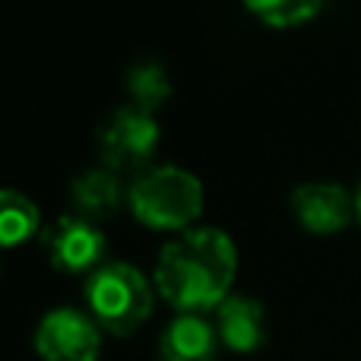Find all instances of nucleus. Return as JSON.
<instances>
[{
  "label": "nucleus",
  "instance_id": "3",
  "mask_svg": "<svg viewBox=\"0 0 361 361\" xmlns=\"http://www.w3.org/2000/svg\"><path fill=\"white\" fill-rule=\"evenodd\" d=\"M152 286L140 267L108 260L86 279V305L92 320L114 336H130L152 314Z\"/></svg>",
  "mask_w": 361,
  "mask_h": 361
},
{
  "label": "nucleus",
  "instance_id": "5",
  "mask_svg": "<svg viewBox=\"0 0 361 361\" xmlns=\"http://www.w3.org/2000/svg\"><path fill=\"white\" fill-rule=\"evenodd\" d=\"M35 352L42 361H99L102 326L80 307H51L35 326Z\"/></svg>",
  "mask_w": 361,
  "mask_h": 361
},
{
  "label": "nucleus",
  "instance_id": "7",
  "mask_svg": "<svg viewBox=\"0 0 361 361\" xmlns=\"http://www.w3.org/2000/svg\"><path fill=\"white\" fill-rule=\"evenodd\" d=\"M292 212L301 228L314 235H336L358 216L355 197L336 180H307L292 190Z\"/></svg>",
  "mask_w": 361,
  "mask_h": 361
},
{
  "label": "nucleus",
  "instance_id": "6",
  "mask_svg": "<svg viewBox=\"0 0 361 361\" xmlns=\"http://www.w3.org/2000/svg\"><path fill=\"white\" fill-rule=\"evenodd\" d=\"M42 247H44V254H48L51 267L61 269V273L92 276L95 269L108 263L105 260V250H108L105 231L95 222H89V219L76 216V212L61 216L51 225H44Z\"/></svg>",
  "mask_w": 361,
  "mask_h": 361
},
{
  "label": "nucleus",
  "instance_id": "11",
  "mask_svg": "<svg viewBox=\"0 0 361 361\" xmlns=\"http://www.w3.org/2000/svg\"><path fill=\"white\" fill-rule=\"evenodd\" d=\"M42 231V212L32 203V197L13 190V187L0 190V238L6 247H16Z\"/></svg>",
  "mask_w": 361,
  "mask_h": 361
},
{
  "label": "nucleus",
  "instance_id": "9",
  "mask_svg": "<svg viewBox=\"0 0 361 361\" xmlns=\"http://www.w3.org/2000/svg\"><path fill=\"white\" fill-rule=\"evenodd\" d=\"M222 339L203 314H178L159 339V361H216Z\"/></svg>",
  "mask_w": 361,
  "mask_h": 361
},
{
  "label": "nucleus",
  "instance_id": "12",
  "mask_svg": "<svg viewBox=\"0 0 361 361\" xmlns=\"http://www.w3.org/2000/svg\"><path fill=\"white\" fill-rule=\"evenodd\" d=\"M124 89H127V95H130V105L156 114L159 108L171 99L169 70H165L159 61H140V63H133V67L127 70Z\"/></svg>",
  "mask_w": 361,
  "mask_h": 361
},
{
  "label": "nucleus",
  "instance_id": "4",
  "mask_svg": "<svg viewBox=\"0 0 361 361\" xmlns=\"http://www.w3.org/2000/svg\"><path fill=\"white\" fill-rule=\"evenodd\" d=\"M159 140H162V127H159L156 114L127 102L99 130L102 165L114 169L118 175L121 171H133V169L146 171L159 149Z\"/></svg>",
  "mask_w": 361,
  "mask_h": 361
},
{
  "label": "nucleus",
  "instance_id": "10",
  "mask_svg": "<svg viewBox=\"0 0 361 361\" xmlns=\"http://www.w3.org/2000/svg\"><path fill=\"white\" fill-rule=\"evenodd\" d=\"M124 197H127L124 180L108 165L86 169L70 180V203H73L76 216L89 219V222L114 216L121 209V203H124Z\"/></svg>",
  "mask_w": 361,
  "mask_h": 361
},
{
  "label": "nucleus",
  "instance_id": "13",
  "mask_svg": "<svg viewBox=\"0 0 361 361\" xmlns=\"http://www.w3.org/2000/svg\"><path fill=\"white\" fill-rule=\"evenodd\" d=\"M320 0H247V13H254L269 29H298L320 16Z\"/></svg>",
  "mask_w": 361,
  "mask_h": 361
},
{
  "label": "nucleus",
  "instance_id": "2",
  "mask_svg": "<svg viewBox=\"0 0 361 361\" xmlns=\"http://www.w3.org/2000/svg\"><path fill=\"white\" fill-rule=\"evenodd\" d=\"M127 203L143 225L180 235L203 212V184L180 165H149L130 180Z\"/></svg>",
  "mask_w": 361,
  "mask_h": 361
},
{
  "label": "nucleus",
  "instance_id": "8",
  "mask_svg": "<svg viewBox=\"0 0 361 361\" xmlns=\"http://www.w3.org/2000/svg\"><path fill=\"white\" fill-rule=\"evenodd\" d=\"M216 330L225 349L247 355L267 343V307L250 295H228L216 307Z\"/></svg>",
  "mask_w": 361,
  "mask_h": 361
},
{
  "label": "nucleus",
  "instance_id": "14",
  "mask_svg": "<svg viewBox=\"0 0 361 361\" xmlns=\"http://www.w3.org/2000/svg\"><path fill=\"white\" fill-rule=\"evenodd\" d=\"M355 206H358V219H361V187H358V193H355Z\"/></svg>",
  "mask_w": 361,
  "mask_h": 361
},
{
  "label": "nucleus",
  "instance_id": "1",
  "mask_svg": "<svg viewBox=\"0 0 361 361\" xmlns=\"http://www.w3.org/2000/svg\"><path fill=\"white\" fill-rule=\"evenodd\" d=\"M235 273V241L216 225H193L162 247L152 282L178 314H203L231 295Z\"/></svg>",
  "mask_w": 361,
  "mask_h": 361
}]
</instances>
